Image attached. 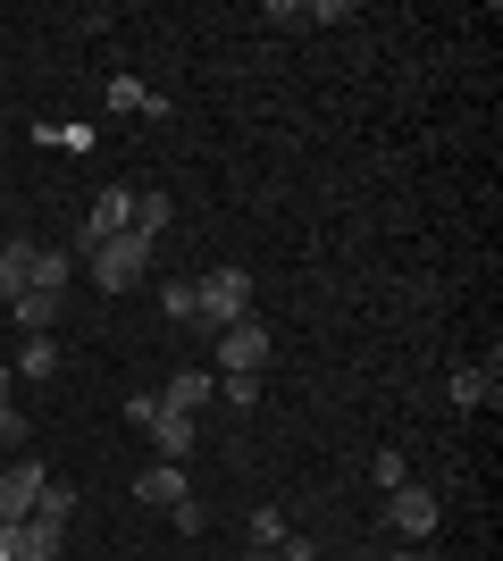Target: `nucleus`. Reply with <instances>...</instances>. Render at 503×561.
I'll use <instances>...</instances> for the list:
<instances>
[{
    "instance_id": "nucleus-1",
    "label": "nucleus",
    "mask_w": 503,
    "mask_h": 561,
    "mask_svg": "<svg viewBox=\"0 0 503 561\" xmlns=\"http://www.w3.org/2000/svg\"><path fill=\"white\" fill-rule=\"evenodd\" d=\"M193 302H202V328H243L252 319V268H210V277H193Z\"/></svg>"
},
{
    "instance_id": "nucleus-2",
    "label": "nucleus",
    "mask_w": 503,
    "mask_h": 561,
    "mask_svg": "<svg viewBox=\"0 0 503 561\" xmlns=\"http://www.w3.org/2000/svg\"><path fill=\"white\" fill-rule=\"evenodd\" d=\"M84 268H93L101 294H135V285L151 277V243H144V234H110L101 252H84Z\"/></svg>"
},
{
    "instance_id": "nucleus-3",
    "label": "nucleus",
    "mask_w": 503,
    "mask_h": 561,
    "mask_svg": "<svg viewBox=\"0 0 503 561\" xmlns=\"http://www.w3.org/2000/svg\"><path fill=\"white\" fill-rule=\"evenodd\" d=\"M436 519H445V503H436V494L420 486V478H403V486L386 494V528H395V537L428 545V537H436Z\"/></svg>"
},
{
    "instance_id": "nucleus-4",
    "label": "nucleus",
    "mask_w": 503,
    "mask_h": 561,
    "mask_svg": "<svg viewBox=\"0 0 503 561\" xmlns=\"http://www.w3.org/2000/svg\"><path fill=\"white\" fill-rule=\"evenodd\" d=\"M144 436H151V453H160V461H176V469H185V461H193V445H202V420H185V411H168V402L151 394Z\"/></svg>"
},
{
    "instance_id": "nucleus-5",
    "label": "nucleus",
    "mask_w": 503,
    "mask_h": 561,
    "mask_svg": "<svg viewBox=\"0 0 503 561\" xmlns=\"http://www.w3.org/2000/svg\"><path fill=\"white\" fill-rule=\"evenodd\" d=\"M50 486V469L34 461V453H18V461L0 469V528H18V519H34V494Z\"/></svg>"
},
{
    "instance_id": "nucleus-6",
    "label": "nucleus",
    "mask_w": 503,
    "mask_h": 561,
    "mask_svg": "<svg viewBox=\"0 0 503 561\" xmlns=\"http://www.w3.org/2000/svg\"><path fill=\"white\" fill-rule=\"evenodd\" d=\"M261 360H268V328H261V319L218 328V369L210 377H261Z\"/></svg>"
},
{
    "instance_id": "nucleus-7",
    "label": "nucleus",
    "mask_w": 503,
    "mask_h": 561,
    "mask_svg": "<svg viewBox=\"0 0 503 561\" xmlns=\"http://www.w3.org/2000/svg\"><path fill=\"white\" fill-rule=\"evenodd\" d=\"M9 537V561H59L68 553V528L59 519H18V528H0Z\"/></svg>"
},
{
    "instance_id": "nucleus-8",
    "label": "nucleus",
    "mask_w": 503,
    "mask_h": 561,
    "mask_svg": "<svg viewBox=\"0 0 503 561\" xmlns=\"http://www.w3.org/2000/svg\"><path fill=\"white\" fill-rule=\"evenodd\" d=\"M210 394H218L210 369H176V377L160 386V402H168V411H185V420H202V402H210Z\"/></svg>"
},
{
    "instance_id": "nucleus-9",
    "label": "nucleus",
    "mask_w": 503,
    "mask_h": 561,
    "mask_svg": "<svg viewBox=\"0 0 503 561\" xmlns=\"http://www.w3.org/2000/svg\"><path fill=\"white\" fill-rule=\"evenodd\" d=\"M135 494H144V503H160V512H176L193 486H185V469H176V461H151L144 478H135Z\"/></svg>"
},
{
    "instance_id": "nucleus-10",
    "label": "nucleus",
    "mask_w": 503,
    "mask_h": 561,
    "mask_svg": "<svg viewBox=\"0 0 503 561\" xmlns=\"http://www.w3.org/2000/svg\"><path fill=\"white\" fill-rule=\"evenodd\" d=\"M25 277H34V243H25V234H9V243H0V310L25 294Z\"/></svg>"
},
{
    "instance_id": "nucleus-11",
    "label": "nucleus",
    "mask_w": 503,
    "mask_h": 561,
    "mask_svg": "<svg viewBox=\"0 0 503 561\" xmlns=\"http://www.w3.org/2000/svg\"><path fill=\"white\" fill-rule=\"evenodd\" d=\"M34 294H59V302H68V285H76V252H43V243H34Z\"/></svg>"
},
{
    "instance_id": "nucleus-12",
    "label": "nucleus",
    "mask_w": 503,
    "mask_h": 561,
    "mask_svg": "<svg viewBox=\"0 0 503 561\" xmlns=\"http://www.w3.org/2000/svg\"><path fill=\"white\" fill-rule=\"evenodd\" d=\"M9 319H18L25 335H50V328H59V294H34V285H25L18 302H9Z\"/></svg>"
},
{
    "instance_id": "nucleus-13",
    "label": "nucleus",
    "mask_w": 503,
    "mask_h": 561,
    "mask_svg": "<svg viewBox=\"0 0 503 561\" xmlns=\"http://www.w3.org/2000/svg\"><path fill=\"white\" fill-rule=\"evenodd\" d=\"M495 386H503V377H495V360H487V369H454V402H461V411L495 402Z\"/></svg>"
},
{
    "instance_id": "nucleus-14",
    "label": "nucleus",
    "mask_w": 503,
    "mask_h": 561,
    "mask_svg": "<svg viewBox=\"0 0 503 561\" xmlns=\"http://www.w3.org/2000/svg\"><path fill=\"white\" fill-rule=\"evenodd\" d=\"M126 234H144V243H151V234H168V193L160 185L135 193V227H126Z\"/></svg>"
},
{
    "instance_id": "nucleus-15",
    "label": "nucleus",
    "mask_w": 503,
    "mask_h": 561,
    "mask_svg": "<svg viewBox=\"0 0 503 561\" xmlns=\"http://www.w3.org/2000/svg\"><path fill=\"white\" fill-rule=\"evenodd\" d=\"M110 110H118V117H135V110H160V101H151V84H144V76H110Z\"/></svg>"
},
{
    "instance_id": "nucleus-16",
    "label": "nucleus",
    "mask_w": 503,
    "mask_h": 561,
    "mask_svg": "<svg viewBox=\"0 0 503 561\" xmlns=\"http://www.w3.org/2000/svg\"><path fill=\"white\" fill-rule=\"evenodd\" d=\"M18 377H59V344H50V335H25V352H18Z\"/></svg>"
},
{
    "instance_id": "nucleus-17",
    "label": "nucleus",
    "mask_w": 503,
    "mask_h": 561,
    "mask_svg": "<svg viewBox=\"0 0 503 561\" xmlns=\"http://www.w3.org/2000/svg\"><path fill=\"white\" fill-rule=\"evenodd\" d=\"M34 519H59V528H68V519H76V494L59 486V478H50V486L34 494Z\"/></svg>"
},
{
    "instance_id": "nucleus-18",
    "label": "nucleus",
    "mask_w": 503,
    "mask_h": 561,
    "mask_svg": "<svg viewBox=\"0 0 503 561\" xmlns=\"http://www.w3.org/2000/svg\"><path fill=\"white\" fill-rule=\"evenodd\" d=\"M160 310H168V319H202V302H193V277H168V285H160Z\"/></svg>"
},
{
    "instance_id": "nucleus-19",
    "label": "nucleus",
    "mask_w": 503,
    "mask_h": 561,
    "mask_svg": "<svg viewBox=\"0 0 503 561\" xmlns=\"http://www.w3.org/2000/svg\"><path fill=\"white\" fill-rule=\"evenodd\" d=\"M294 528H286V512H277V503H261V512H252V545H286Z\"/></svg>"
},
{
    "instance_id": "nucleus-20",
    "label": "nucleus",
    "mask_w": 503,
    "mask_h": 561,
    "mask_svg": "<svg viewBox=\"0 0 503 561\" xmlns=\"http://www.w3.org/2000/svg\"><path fill=\"white\" fill-rule=\"evenodd\" d=\"M369 478H378V486L395 494V486H403V478H411V461H403V453H369Z\"/></svg>"
},
{
    "instance_id": "nucleus-21",
    "label": "nucleus",
    "mask_w": 503,
    "mask_h": 561,
    "mask_svg": "<svg viewBox=\"0 0 503 561\" xmlns=\"http://www.w3.org/2000/svg\"><path fill=\"white\" fill-rule=\"evenodd\" d=\"M168 519H176V528H185V537H202V528H210V512H202V503H193V494H185V503H176V512H168Z\"/></svg>"
},
{
    "instance_id": "nucleus-22",
    "label": "nucleus",
    "mask_w": 503,
    "mask_h": 561,
    "mask_svg": "<svg viewBox=\"0 0 503 561\" xmlns=\"http://www.w3.org/2000/svg\"><path fill=\"white\" fill-rule=\"evenodd\" d=\"M9 411H18V369L0 360V420H9Z\"/></svg>"
},
{
    "instance_id": "nucleus-23",
    "label": "nucleus",
    "mask_w": 503,
    "mask_h": 561,
    "mask_svg": "<svg viewBox=\"0 0 503 561\" xmlns=\"http://www.w3.org/2000/svg\"><path fill=\"white\" fill-rule=\"evenodd\" d=\"M243 561H286V545H252V553H243Z\"/></svg>"
},
{
    "instance_id": "nucleus-24",
    "label": "nucleus",
    "mask_w": 503,
    "mask_h": 561,
    "mask_svg": "<svg viewBox=\"0 0 503 561\" xmlns=\"http://www.w3.org/2000/svg\"><path fill=\"white\" fill-rule=\"evenodd\" d=\"M403 561H420V553H403Z\"/></svg>"
},
{
    "instance_id": "nucleus-25",
    "label": "nucleus",
    "mask_w": 503,
    "mask_h": 561,
    "mask_svg": "<svg viewBox=\"0 0 503 561\" xmlns=\"http://www.w3.org/2000/svg\"><path fill=\"white\" fill-rule=\"evenodd\" d=\"M0 319H9V310H0Z\"/></svg>"
}]
</instances>
